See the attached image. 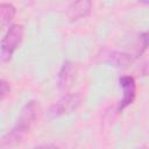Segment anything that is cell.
I'll return each mask as SVG.
<instances>
[{
    "instance_id": "obj_1",
    "label": "cell",
    "mask_w": 149,
    "mask_h": 149,
    "mask_svg": "<svg viewBox=\"0 0 149 149\" xmlns=\"http://www.w3.org/2000/svg\"><path fill=\"white\" fill-rule=\"evenodd\" d=\"M37 112H38V105L35 100L28 101L22 107L15 125L1 139V147L3 149L13 148L22 141V139L26 136V134L29 132L30 127L33 126L34 121L36 120Z\"/></svg>"
},
{
    "instance_id": "obj_2",
    "label": "cell",
    "mask_w": 149,
    "mask_h": 149,
    "mask_svg": "<svg viewBox=\"0 0 149 149\" xmlns=\"http://www.w3.org/2000/svg\"><path fill=\"white\" fill-rule=\"evenodd\" d=\"M24 35V28L22 24H12L6 31L0 44V56L3 63L8 62L15 50L20 47Z\"/></svg>"
},
{
    "instance_id": "obj_3",
    "label": "cell",
    "mask_w": 149,
    "mask_h": 149,
    "mask_svg": "<svg viewBox=\"0 0 149 149\" xmlns=\"http://www.w3.org/2000/svg\"><path fill=\"white\" fill-rule=\"evenodd\" d=\"M81 95L78 92L74 93H65L50 109V114L55 116H61L65 114H70L78 109V107L81 105Z\"/></svg>"
},
{
    "instance_id": "obj_4",
    "label": "cell",
    "mask_w": 149,
    "mask_h": 149,
    "mask_svg": "<svg viewBox=\"0 0 149 149\" xmlns=\"http://www.w3.org/2000/svg\"><path fill=\"white\" fill-rule=\"evenodd\" d=\"M119 83L123 91L122 100L120 101L119 107H118V111L121 112L122 109H125L126 107L133 104L135 95H136V83H135V79L130 76H122L119 79Z\"/></svg>"
},
{
    "instance_id": "obj_5",
    "label": "cell",
    "mask_w": 149,
    "mask_h": 149,
    "mask_svg": "<svg viewBox=\"0 0 149 149\" xmlns=\"http://www.w3.org/2000/svg\"><path fill=\"white\" fill-rule=\"evenodd\" d=\"M76 64L73 62L66 61L63 63L58 73V88L61 92L68 93V91L71 88L76 78Z\"/></svg>"
},
{
    "instance_id": "obj_6",
    "label": "cell",
    "mask_w": 149,
    "mask_h": 149,
    "mask_svg": "<svg viewBox=\"0 0 149 149\" xmlns=\"http://www.w3.org/2000/svg\"><path fill=\"white\" fill-rule=\"evenodd\" d=\"M92 9V2L88 0H81L72 2L68 7V16L71 21H77L90 15Z\"/></svg>"
},
{
    "instance_id": "obj_7",
    "label": "cell",
    "mask_w": 149,
    "mask_h": 149,
    "mask_svg": "<svg viewBox=\"0 0 149 149\" xmlns=\"http://www.w3.org/2000/svg\"><path fill=\"white\" fill-rule=\"evenodd\" d=\"M135 57L128 52L122 51H111L107 56V61L115 66H128L134 62Z\"/></svg>"
},
{
    "instance_id": "obj_8",
    "label": "cell",
    "mask_w": 149,
    "mask_h": 149,
    "mask_svg": "<svg viewBox=\"0 0 149 149\" xmlns=\"http://www.w3.org/2000/svg\"><path fill=\"white\" fill-rule=\"evenodd\" d=\"M16 13L15 7L12 3H1L0 5V26L5 28L10 23Z\"/></svg>"
},
{
    "instance_id": "obj_9",
    "label": "cell",
    "mask_w": 149,
    "mask_h": 149,
    "mask_svg": "<svg viewBox=\"0 0 149 149\" xmlns=\"http://www.w3.org/2000/svg\"><path fill=\"white\" fill-rule=\"evenodd\" d=\"M9 84L5 80V79H1V81H0V100L2 101L5 98H6V95L9 93Z\"/></svg>"
},
{
    "instance_id": "obj_10",
    "label": "cell",
    "mask_w": 149,
    "mask_h": 149,
    "mask_svg": "<svg viewBox=\"0 0 149 149\" xmlns=\"http://www.w3.org/2000/svg\"><path fill=\"white\" fill-rule=\"evenodd\" d=\"M140 41H141V48H140V54H142L146 49L149 48V30L143 33L140 37Z\"/></svg>"
},
{
    "instance_id": "obj_11",
    "label": "cell",
    "mask_w": 149,
    "mask_h": 149,
    "mask_svg": "<svg viewBox=\"0 0 149 149\" xmlns=\"http://www.w3.org/2000/svg\"><path fill=\"white\" fill-rule=\"evenodd\" d=\"M34 149H59V148L54 146V144H42V146H38Z\"/></svg>"
}]
</instances>
